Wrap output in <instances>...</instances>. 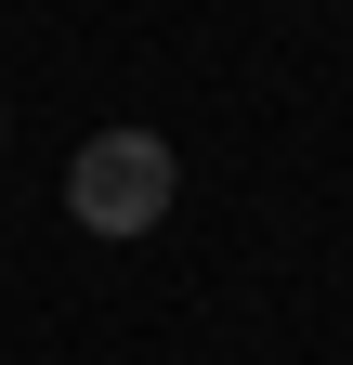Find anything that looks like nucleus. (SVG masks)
<instances>
[{"instance_id": "obj_1", "label": "nucleus", "mask_w": 353, "mask_h": 365, "mask_svg": "<svg viewBox=\"0 0 353 365\" xmlns=\"http://www.w3.org/2000/svg\"><path fill=\"white\" fill-rule=\"evenodd\" d=\"M170 196H184V157H170L157 130H92V144L66 157V222H79V235H105V248L157 235Z\"/></svg>"}, {"instance_id": "obj_2", "label": "nucleus", "mask_w": 353, "mask_h": 365, "mask_svg": "<svg viewBox=\"0 0 353 365\" xmlns=\"http://www.w3.org/2000/svg\"><path fill=\"white\" fill-rule=\"evenodd\" d=\"M0 130H14V105H0Z\"/></svg>"}]
</instances>
